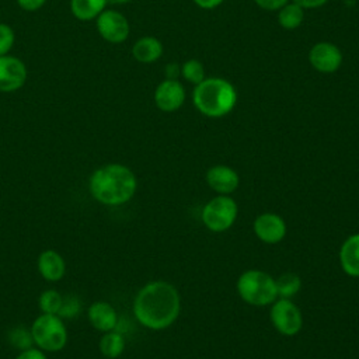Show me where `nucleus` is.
Listing matches in <instances>:
<instances>
[{"instance_id":"nucleus-12","label":"nucleus","mask_w":359,"mask_h":359,"mask_svg":"<svg viewBox=\"0 0 359 359\" xmlns=\"http://www.w3.org/2000/svg\"><path fill=\"white\" fill-rule=\"evenodd\" d=\"M208 187L217 195H230L240 185L238 172L230 165L217 164L210 167L205 175Z\"/></svg>"},{"instance_id":"nucleus-8","label":"nucleus","mask_w":359,"mask_h":359,"mask_svg":"<svg viewBox=\"0 0 359 359\" xmlns=\"http://www.w3.org/2000/svg\"><path fill=\"white\" fill-rule=\"evenodd\" d=\"M98 34L111 43H121L129 36V22L123 14L115 10H104L97 17Z\"/></svg>"},{"instance_id":"nucleus-7","label":"nucleus","mask_w":359,"mask_h":359,"mask_svg":"<svg viewBox=\"0 0 359 359\" xmlns=\"http://www.w3.org/2000/svg\"><path fill=\"white\" fill-rule=\"evenodd\" d=\"M269 320L275 330L285 337L297 335L303 327V314L300 309L290 299L285 297H278L271 304Z\"/></svg>"},{"instance_id":"nucleus-26","label":"nucleus","mask_w":359,"mask_h":359,"mask_svg":"<svg viewBox=\"0 0 359 359\" xmlns=\"http://www.w3.org/2000/svg\"><path fill=\"white\" fill-rule=\"evenodd\" d=\"M14 31L10 25L0 22V56L8 55L10 49L14 45Z\"/></svg>"},{"instance_id":"nucleus-30","label":"nucleus","mask_w":359,"mask_h":359,"mask_svg":"<svg viewBox=\"0 0 359 359\" xmlns=\"http://www.w3.org/2000/svg\"><path fill=\"white\" fill-rule=\"evenodd\" d=\"M328 0H293V3L299 4L302 8H317L327 3Z\"/></svg>"},{"instance_id":"nucleus-9","label":"nucleus","mask_w":359,"mask_h":359,"mask_svg":"<svg viewBox=\"0 0 359 359\" xmlns=\"http://www.w3.org/2000/svg\"><path fill=\"white\" fill-rule=\"evenodd\" d=\"M252 230L262 243L278 244L280 243L287 231L286 222L282 216L272 212H265L254 219Z\"/></svg>"},{"instance_id":"nucleus-27","label":"nucleus","mask_w":359,"mask_h":359,"mask_svg":"<svg viewBox=\"0 0 359 359\" xmlns=\"http://www.w3.org/2000/svg\"><path fill=\"white\" fill-rule=\"evenodd\" d=\"M15 359H48L45 352L39 348H28L24 351H20V353L15 356Z\"/></svg>"},{"instance_id":"nucleus-11","label":"nucleus","mask_w":359,"mask_h":359,"mask_svg":"<svg viewBox=\"0 0 359 359\" xmlns=\"http://www.w3.org/2000/svg\"><path fill=\"white\" fill-rule=\"evenodd\" d=\"M309 60L317 72L334 73L342 63V52L331 42H318L310 49Z\"/></svg>"},{"instance_id":"nucleus-4","label":"nucleus","mask_w":359,"mask_h":359,"mask_svg":"<svg viewBox=\"0 0 359 359\" xmlns=\"http://www.w3.org/2000/svg\"><path fill=\"white\" fill-rule=\"evenodd\" d=\"M236 289L243 302L255 307L271 306L278 299L275 278L261 269L244 271L237 279Z\"/></svg>"},{"instance_id":"nucleus-2","label":"nucleus","mask_w":359,"mask_h":359,"mask_svg":"<svg viewBox=\"0 0 359 359\" xmlns=\"http://www.w3.org/2000/svg\"><path fill=\"white\" fill-rule=\"evenodd\" d=\"M88 189L97 202L107 206H119L135 196L137 178L128 165L109 163L91 174Z\"/></svg>"},{"instance_id":"nucleus-23","label":"nucleus","mask_w":359,"mask_h":359,"mask_svg":"<svg viewBox=\"0 0 359 359\" xmlns=\"http://www.w3.org/2000/svg\"><path fill=\"white\" fill-rule=\"evenodd\" d=\"M181 76L189 81L194 83L195 86L202 83L206 77H205V69L203 65L196 60V59H189L187 60L182 66H181Z\"/></svg>"},{"instance_id":"nucleus-22","label":"nucleus","mask_w":359,"mask_h":359,"mask_svg":"<svg viewBox=\"0 0 359 359\" xmlns=\"http://www.w3.org/2000/svg\"><path fill=\"white\" fill-rule=\"evenodd\" d=\"M62 303H63V296L55 289L43 290L38 300L41 313H46V314H57L62 307Z\"/></svg>"},{"instance_id":"nucleus-25","label":"nucleus","mask_w":359,"mask_h":359,"mask_svg":"<svg viewBox=\"0 0 359 359\" xmlns=\"http://www.w3.org/2000/svg\"><path fill=\"white\" fill-rule=\"evenodd\" d=\"M80 307H81V303L76 296H69V297L63 296V303L57 316L62 318H73L80 311Z\"/></svg>"},{"instance_id":"nucleus-24","label":"nucleus","mask_w":359,"mask_h":359,"mask_svg":"<svg viewBox=\"0 0 359 359\" xmlns=\"http://www.w3.org/2000/svg\"><path fill=\"white\" fill-rule=\"evenodd\" d=\"M8 341L13 346H15L20 351L28 349L32 346L34 339L31 335V330H27L25 327H17L13 328L8 334Z\"/></svg>"},{"instance_id":"nucleus-10","label":"nucleus","mask_w":359,"mask_h":359,"mask_svg":"<svg viewBox=\"0 0 359 359\" xmlns=\"http://www.w3.org/2000/svg\"><path fill=\"white\" fill-rule=\"evenodd\" d=\"M27 80V67L15 56H0V93H14L20 90Z\"/></svg>"},{"instance_id":"nucleus-20","label":"nucleus","mask_w":359,"mask_h":359,"mask_svg":"<svg viewBox=\"0 0 359 359\" xmlns=\"http://www.w3.org/2000/svg\"><path fill=\"white\" fill-rule=\"evenodd\" d=\"M275 285H276L278 297L290 299V297H293L294 294H297L300 292L302 279L294 272H285V273H280L275 279Z\"/></svg>"},{"instance_id":"nucleus-15","label":"nucleus","mask_w":359,"mask_h":359,"mask_svg":"<svg viewBox=\"0 0 359 359\" xmlns=\"http://www.w3.org/2000/svg\"><path fill=\"white\" fill-rule=\"evenodd\" d=\"M38 271L48 282H57L66 273V262L56 250H45L38 257Z\"/></svg>"},{"instance_id":"nucleus-32","label":"nucleus","mask_w":359,"mask_h":359,"mask_svg":"<svg viewBox=\"0 0 359 359\" xmlns=\"http://www.w3.org/2000/svg\"><path fill=\"white\" fill-rule=\"evenodd\" d=\"M194 1H195V4L199 6L201 8L209 10V8H215V7L220 6L224 0H194Z\"/></svg>"},{"instance_id":"nucleus-3","label":"nucleus","mask_w":359,"mask_h":359,"mask_svg":"<svg viewBox=\"0 0 359 359\" xmlns=\"http://www.w3.org/2000/svg\"><path fill=\"white\" fill-rule=\"evenodd\" d=\"M192 101L202 115L222 118L234 108L237 93L230 81L219 77H209L195 86Z\"/></svg>"},{"instance_id":"nucleus-19","label":"nucleus","mask_w":359,"mask_h":359,"mask_svg":"<svg viewBox=\"0 0 359 359\" xmlns=\"http://www.w3.org/2000/svg\"><path fill=\"white\" fill-rule=\"evenodd\" d=\"M98 348H100V352L102 356H105L108 359H116L125 351V338L121 332H118L115 330L102 332V337L100 338Z\"/></svg>"},{"instance_id":"nucleus-21","label":"nucleus","mask_w":359,"mask_h":359,"mask_svg":"<svg viewBox=\"0 0 359 359\" xmlns=\"http://www.w3.org/2000/svg\"><path fill=\"white\" fill-rule=\"evenodd\" d=\"M304 8L296 3H286L278 13V21L285 29L297 28L304 18Z\"/></svg>"},{"instance_id":"nucleus-13","label":"nucleus","mask_w":359,"mask_h":359,"mask_svg":"<svg viewBox=\"0 0 359 359\" xmlns=\"http://www.w3.org/2000/svg\"><path fill=\"white\" fill-rule=\"evenodd\" d=\"M185 101V90L178 80L165 79L154 91V102L163 112H174Z\"/></svg>"},{"instance_id":"nucleus-33","label":"nucleus","mask_w":359,"mask_h":359,"mask_svg":"<svg viewBox=\"0 0 359 359\" xmlns=\"http://www.w3.org/2000/svg\"><path fill=\"white\" fill-rule=\"evenodd\" d=\"M108 1L112 4H125V3H129L130 0H108Z\"/></svg>"},{"instance_id":"nucleus-17","label":"nucleus","mask_w":359,"mask_h":359,"mask_svg":"<svg viewBox=\"0 0 359 359\" xmlns=\"http://www.w3.org/2000/svg\"><path fill=\"white\" fill-rule=\"evenodd\" d=\"M163 53L161 42L154 36H143L137 39L132 48L133 57L140 63L156 62Z\"/></svg>"},{"instance_id":"nucleus-16","label":"nucleus","mask_w":359,"mask_h":359,"mask_svg":"<svg viewBox=\"0 0 359 359\" xmlns=\"http://www.w3.org/2000/svg\"><path fill=\"white\" fill-rule=\"evenodd\" d=\"M342 271L352 278H359V233L346 237L339 248Z\"/></svg>"},{"instance_id":"nucleus-31","label":"nucleus","mask_w":359,"mask_h":359,"mask_svg":"<svg viewBox=\"0 0 359 359\" xmlns=\"http://www.w3.org/2000/svg\"><path fill=\"white\" fill-rule=\"evenodd\" d=\"M178 76H181V66L177 63H168L165 66V77L170 80H177Z\"/></svg>"},{"instance_id":"nucleus-14","label":"nucleus","mask_w":359,"mask_h":359,"mask_svg":"<svg viewBox=\"0 0 359 359\" xmlns=\"http://www.w3.org/2000/svg\"><path fill=\"white\" fill-rule=\"evenodd\" d=\"M88 323L97 331H112L118 325V314L115 307L108 302H94L87 310Z\"/></svg>"},{"instance_id":"nucleus-18","label":"nucleus","mask_w":359,"mask_h":359,"mask_svg":"<svg viewBox=\"0 0 359 359\" xmlns=\"http://www.w3.org/2000/svg\"><path fill=\"white\" fill-rule=\"evenodd\" d=\"M107 3L108 0H70V10L76 18L90 21L105 10Z\"/></svg>"},{"instance_id":"nucleus-28","label":"nucleus","mask_w":359,"mask_h":359,"mask_svg":"<svg viewBox=\"0 0 359 359\" xmlns=\"http://www.w3.org/2000/svg\"><path fill=\"white\" fill-rule=\"evenodd\" d=\"M254 1L258 7L268 10V11L280 10L287 3V0H254Z\"/></svg>"},{"instance_id":"nucleus-5","label":"nucleus","mask_w":359,"mask_h":359,"mask_svg":"<svg viewBox=\"0 0 359 359\" xmlns=\"http://www.w3.org/2000/svg\"><path fill=\"white\" fill-rule=\"evenodd\" d=\"M29 330L34 344L43 352L62 351L67 344V328L65 320L57 314L41 313Z\"/></svg>"},{"instance_id":"nucleus-6","label":"nucleus","mask_w":359,"mask_h":359,"mask_svg":"<svg viewBox=\"0 0 359 359\" xmlns=\"http://www.w3.org/2000/svg\"><path fill=\"white\" fill-rule=\"evenodd\" d=\"M238 216V205L230 195H217L208 201L202 209L201 219L205 227L213 233L229 230Z\"/></svg>"},{"instance_id":"nucleus-1","label":"nucleus","mask_w":359,"mask_h":359,"mask_svg":"<svg viewBox=\"0 0 359 359\" xmlns=\"http://www.w3.org/2000/svg\"><path fill=\"white\" fill-rule=\"evenodd\" d=\"M181 311L178 289L167 280H151L135 296L133 314L146 328L160 331L175 323Z\"/></svg>"},{"instance_id":"nucleus-29","label":"nucleus","mask_w":359,"mask_h":359,"mask_svg":"<svg viewBox=\"0 0 359 359\" xmlns=\"http://www.w3.org/2000/svg\"><path fill=\"white\" fill-rule=\"evenodd\" d=\"M17 3L25 11H36L46 3V0H17Z\"/></svg>"}]
</instances>
